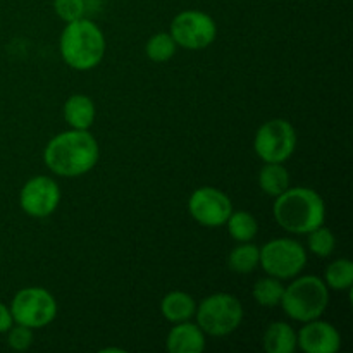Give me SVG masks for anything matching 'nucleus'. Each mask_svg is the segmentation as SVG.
Masks as SVG:
<instances>
[{"label":"nucleus","instance_id":"f257e3e1","mask_svg":"<svg viewBox=\"0 0 353 353\" xmlns=\"http://www.w3.org/2000/svg\"><path fill=\"white\" fill-rule=\"evenodd\" d=\"M100 148L88 130H69L52 138L43 150L45 165L62 178L86 174L99 162Z\"/></svg>","mask_w":353,"mask_h":353},{"label":"nucleus","instance_id":"f03ea898","mask_svg":"<svg viewBox=\"0 0 353 353\" xmlns=\"http://www.w3.org/2000/svg\"><path fill=\"white\" fill-rule=\"evenodd\" d=\"M274 219L279 226L292 234H307L326 221V203L312 188L296 186L276 196L272 205Z\"/></svg>","mask_w":353,"mask_h":353},{"label":"nucleus","instance_id":"7ed1b4c3","mask_svg":"<svg viewBox=\"0 0 353 353\" xmlns=\"http://www.w3.org/2000/svg\"><path fill=\"white\" fill-rule=\"evenodd\" d=\"M59 50L69 68L90 71L105 55V37L93 21L81 17L65 24L59 40Z\"/></svg>","mask_w":353,"mask_h":353},{"label":"nucleus","instance_id":"20e7f679","mask_svg":"<svg viewBox=\"0 0 353 353\" xmlns=\"http://www.w3.org/2000/svg\"><path fill=\"white\" fill-rule=\"evenodd\" d=\"M279 305L299 323L319 319L330 305V288L317 276H300L286 286Z\"/></svg>","mask_w":353,"mask_h":353},{"label":"nucleus","instance_id":"39448f33","mask_svg":"<svg viewBox=\"0 0 353 353\" xmlns=\"http://www.w3.org/2000/svg\"><path fill=\"white\" fill-rule=\"evenodd\" d=\"M195 317L205 336H228L243 323V305L231 293H214L196 305Z\"/></svg>","mask_w":353,"mask_h":353},{"label":"nucleus","instance_id":"423d86ee","mask_svg":"<svg viewBox=\"0 0 353 353\" xmlns=\"http://www.w3.org/2000/svg\"><path fill=\"white\" fill-rule=\"evenodd\" d=\"M261 250L259 265L265 274L278 279H292L307 265V252L302 243L292 238H276L268 241Z\"/></svg>","mask_w":353,"mask_h":353},{"label":"nucleus","instance_id":"0eeeda50","mask_svg":"<svg viewBox=\"0 0 353 353\" xmlns=\"http://www.w3.org/2000/svg\"><path fill=\"white\" fill-rule=\"evenodd\" d=\"M10 314L16 324L41 330L57 316V302L48 290L40 286H28L19 290L10 302Z\"/></svg>","mask_w":353,"mask_h":353},{"label":"nucleus","instance_id":"6e6552de","mask_svg":"<svg viewBox=\"0 0 353 353\" xmlns=\"http://www.w3.org/2000/svg\"><path fill=\"white\" fill-rule=\"evenodd\" d=\"M296 148V131L286 119H271L255 133L254 150L264 162L285 164Z\"/></svg>","mask_w":353,"mask_h":353},{"label":"nucleus","instance_id":"1a4fd4ad","mask_svg":"<svg viewBox=\"0 0 353 353\" xmlns=\"http://www.w3.org/2000/svg\"><path fill=\"white\" fill-rule=\"evenodd\" d=\"M169 34L178 47L202 50L214 43L217 37L216 21L202 10H183L172 19Z\"/></svg>","mask_w":353,"mask_h":353},{"label":"nucleus","instance_id":"9d476101","mask_svg":"<svg viewBox=\"0 0 353 353\" xmlns=\"http://www.w3.org/2000/svg\"><path fill=\"white\" fill-rule=\"evenodd\" d=\"M190 216L199 224L207 228L224 226L233 212L231 199L221 190L212 186H202L192 193L188 200Z\"/></svg>","mask_w":353,"mask_h":353},{"label":"nucleus","instance_id":"9b49d317","mask_svg":"<svg viewBox=\"0 0 353 353\" xmlns=\"http://www.w3.org/2000/svg\"><path fill=\"white\" fill-rule=\"evenodd\" d=\"M61 202V188L48 176L28 179L19 193V205L28 216L43 219L55 212Z\"/></svg>","mask_w":353,"mask_h":353},{"label":"nucleus","instance_id":"f8f14e48","mask_svg":"<svg viewBox=\"0 0 353 353\" xmlns=\"http://www.w3.org/2000/svg\"><path fill=\"white\" fill-rule=\"evenodd\" d=\"M296 345L305 353H334L340 350V331L326 321L314 319L303 323L296 333Z\"/></svg>","mask_w":353,"mask_h":353},{"label":"nucleus","instance_id":"ddd939ff","mask_svg":"<svg viewBox=\"0 0 353 353\" xmlns=\"http://www.w3.org/2000/svg\"><path fill=\"white\" fill-rule=\"evenodd\" d=\"M169 353H200L205 350V333L190 321L176 323L165 338Z\"/></svg>","mask_w":353,"mask_h":353},{"label":"nucleus","instance_id":"4468645a","mask_svg":"<svg viewBox=\"0 0 353 353\" xmlns=\"http://www.w3.org/2000/svg\"><path fill=\"white\" fill-rule=\"evenodd\" d=\"M62 112L72 130H90L95 121V103L88 95L76 93L65 100Z\"/></svg>","mask_w":353,"mask_h":353},{"label":"nucleus","instance_id":"2eb2a0df","mask_svg":"<svg viewBox=\"0 0 353 353\" xmlns=\"http://www.w3.org/2000/svg\"><path fill=\"white\" fill-rule=\"evenodd\" d=\"M196 303L192 295L185 292H169L161 300V314L164 316L165 321L176 324L183 323V321H190L195 317Z\"/></svg>","mask_w":353,"mask_h":353},{"label":"nucleus","instance_id":"dca6fc26","mask_svg":"<svg viewBox=\"0 0 353 353\" xmlns=\"http://www.w3.org/2000/svg\"><path fill=\"white\" fill-rule=\"evenodd\" d=\"M262 345L268 353H293L299 347L296 345V331L283 321L272 323L265 330Z\"/></svg>","mask_w":353,"mask_h":353},{"label":"nucleus","instance_id":"f3484780","mask_svg":"<svg viewBox=\"0 0 353 353\" xmlns=\"http://www.w3.org/2000/svg\"><path fill=\"white\" fill-rule=\"evenodd\" d=\"M259 186L269 196H279L290 188V172L281 162H264L259 172Z\"/></svg>","mask_w":353,"mask_h":353},{"label":"nucleus","instance_id":"a211bd4d","mask_svg":"<svg viewBox=\"0 0 353 353\" xmlns=\"http://www.w3.org/2000/svg\"><path fill=\"white\" fill-rule=\"evenodd\" d=\"M259 257H261L259 247H255L250 241H245V243H240L230 252V255H228V265L236 274H250V272H254L257 269Z\"/></svg>","mask_w":353,"mask_h":353},{"label":"nucleus","instance_id":"6ab92c4d","mask_svg":"<svg viewBox=\"0 0 353 353\" xmlns=\"http://www.w3.org/2000/svg\"><path fill=\"white\" fill-rule=\"evenodd\" d=\"M228 233L233 240H236L238 243H245V241H252L257 236L259 224L257 219L252 216L247 210H236V212H231V216L226 221Z\"/></svg>","mask_w":353,"mask_h":353},{"label":"nucleus","instance_id":"aec40b11","mask_svg":"<svg viewBox=\"0 0 353 353\" xmlns=\"http://www.w3.org/2000/svg\"><path fill=\"white\" fill-rule=\"evenodd\" d=\"M324 283L327 288L345 292L353 285V262L348 259H336L331 262L324 272Z\"/></svg>","mask_w":353,"mask_h":353},{"label":"nucleus","instance_id":"412c9836","mask_svg":"<svg viewBox=\"0 0 353 353\" xmlns=\"http://www.w3.org/2000/svg\"><path fill=\"white\" fill-rule=\"evenodd\" d=\"M283 293H285V285L281 283V279L272 278H261L254 285L252 290V295H254L255 302L262 307H276L281 303Z\"/></svg>","mask_w":353,"mask_h":353},{"label":"nucleus","instance_id":"4be33fe9","mask_svg":"<svg viewBox=\"0 0 353 353\" xmlns=\"http://www.w3.org/2000/svg\"><path fill=\"white\" fill-rule=\"evenodd\" d=\"M176 41L169 33H155L145 45V54L152 62H168L176 54Z\"/></svg>","mask_w":353,"mask_h":353},{"label":"nucleus","instance_id":"5701e85b","mask_svg":"<svg viewBox=\"0 0 353 353\" xmlns=\"http://www.w3.org/2000/svg\"><path fill=\"white\" fill-rule=\"evenodd\" d=\"M307 236H309L307 247H309V250L312 252L316 257H330L334 252V248H336V236H334L333 231H331L330 228L324 226V224L323 226L316 228V230H312L310 233H307Z\"/></svg>","mask_w":353,"mask_h":353},{"label":"nucleus","instance_id":"b1692460","mask_svg":"<svg viewBox=\"0 0 353 353\" xmlns=\"http://www.w3.org/2000/svg\"><path fill=\"white\" fill-rule=\"evenodd\" d=\"M33 330L23 326V324H16V326L12 324L10 330L7 331V345L16 352H26L33 345Z\"/></svg>","mask_w":353,"mask_h":353},{"label":"nucleus","instance_id":"393cba45","mask_svg":"<svg viewBox=\"0 0 353 353\" xmlns=\"http://www.w3.org/2000/svg\"><path fill=\"white\" fill-rule=\"evenodd\" d=\"M54 9L64 23H71L85 17L86 3L85 0H54Z\"/></svg>","mask_w":353,"mask_h":353},{"label":"nucleus","instance_id":"a878e982","mask_svg":"<svg viewBox=\"0 0 353 353\" xmlns=\"http://www.w3.org/2000/svg\"><path fill=\"white\" fill-rule=\"evenodd\" d=\"M12 324H14V319H12V314H10V309L6 305V303L0 302V334L7 333Z\"/></svg>","mask_w":353,"mask_h":353}]
</instances>
